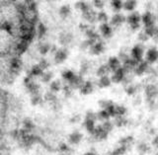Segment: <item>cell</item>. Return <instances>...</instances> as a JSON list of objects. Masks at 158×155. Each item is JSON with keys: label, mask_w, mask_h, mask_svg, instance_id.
<instances>
[{"label": "cell", "mask_w": 158, "mask_h": 155, "mask_svg": "<svg viewBox=\"0 0 158 155\" xmlns=\"http://www.w3.org/2000/svg\"><path fill=\"white\" fill-rule=\"evenodd\" d=\"M66 57V53L65 52H63V51H59L57 53H56V61L57 62H61L62 61H64Z\"/></svg>", "instance_id": "6"}, {"label": "cell", "mask_w": 158, "mask_h": 155, "mask_svg": "<svg viewBox=\"0 0 158 155\" xmlns=\"http://www.w3.org/2000/svg\"><path fill=\"white\" fill-rule=\"evenodd\" d=\"M101 29H102L103 34L105 35V36H108L109 34H111V29H110V27H108V25H103Z\"/></svg>", "instance_id": "10"}, {"label": "cell", "mask_w": 158, "mask_h": 155, "mask_svg": "<svg viewBox=\"0 0 158 155\" xmlns=\"http://www.w3.org/2000/svg\"><path fill=\"white\" fill-rule=\"evenodd\" d=\"M135 6V1H127L125 3V8L127 10H132Z\"/></svg>", "instance_id": "8"}, {"label": "cell", "mask_w": 158, "mask_h": 155, "mask_svg": "<svg viewBox=\"0 0 158 155\" xmlns=\"http://www.w3.org/2000/svg\"><path fill=\"white\" fill-rule=\"evenodd\" d=\"M142 56V49L139 47H135L132 51V57H135V61H139Z\"/></svg>", "instance_id": "3"}, {"label": "cell", "mask_w": 158, "mask_h": 155, "mask_svg": "<svg viewBox=\"0 0 158 155\" xmlns=\"http://www.w3.org/2000/svg\"><path fill=\"white\" fill-rule=\"evenodd\" d=\"M123 69L118 68V70L116 71V74L114 75L113 79H114V81L118 82V81H121V80L123 79Z\"/></svg>", "instance_id": "5"}, {"label": "cell", "mask_w": 158, "mask_h": 155, "mask_svg": "<svg viewBox=\"0 0 158 155\" xmlns=\"http://www.w3.org/2000/svg\"><path fill=\"white\" fill-rule=\"evenodd\" d=\"M101 84L103 85V86H107V85L110 84V80H109L108 77L104 76V77L102 78V80H101Z\"/></svg>", "instance_id": "11"}, {"label": "cell", "mask_w": 158, "mask_h": 155, "mask_svg": "<svg viewBox=\"0 0 158 155\" xmlns=\"http://www.w3.org/2000/svg\"><path fill=\"white\" fill-rule=\"evenodd\" d=\"M100 17H101V18H100L101 20H106V15H105V14H101V16H100Z\"/></svg>", "instance_id": "13"}, {"label": "cell", "mask_w": 158, "mask_h": 155, "mask_svg": "<svg viewBox=\"0 0 158 155\" xmlns=\"http://www.w3.org/2000/svg\"><path fill=\"white\" fill-rule=\"evenodd\" d=\"M157 57H158V52L155 48H152L147 52V61L149 62H154L157 59Z\"/></svg>", "instance_id": "2"}, {"label": "cell", "mask_w": 158, "mask_h": 155, "mask_svg": "<svg viewBox=\"0 0 158 155\" xmlns=\"http://www.w3.org/2000/svg\"><path fill=\"white\" fill-rule=\"evenodd\" d=\"M118 61L117 58H112L111 61H110V63H109V65H110V67L112 68V69H114V70H118Z\"/></svg>", "instance_id": "7"}, {"label": "cell", "mask_w": 158, "mask_h": 155, "mask_svg": "<svg viewBox=\"0 0 158 155\" xmlns=\"http://www.w3.org/2000/svg\"><path fill=\"white\" fill-rule=\"evenodd\" d=\"M143 22H144V24L146 25V28L152 26L153 20H152V16L150 13H146L144 16H143Z\"/></svg>", "instance_id": "4"}, {"label": "cell", "mask_w": 158, "mask_h": 155, "mask_svg": "<svg viewBox=\"0 0 158 155\" xmlns=\"http://www.w3.org/2000/svg\"><path fill=\"white\" fill-rule=\"evenodd\" d=\"M113 5L115 6V8L118 10V9H120L122 7V2L121 1H114L113 2Z\"/></svg>", "instance_id": "12"}, {"label": "cell", "mask_w": 158, "mask_h": 155, "mask_svg": "<svg viewBox=\"0 0 158 155\" xmlns=\"http://www.w3.org/2000/svg\"><path fill=\"white\" fill-rule=\"evenodd\" d=\"M139 16L137 14H132L128 17V22L131 23V25L132 26V28H137L138 27V22H139Z\"/></svg>", "instance_id": "1"}, {"label": "cell", "mask_w": 158, "mask_h": 155, "mask_svg": "<svg viewBox=\"0 0 158 155\" xmlns=\"http://www.w3.org/2000/svg\"><path fill=\"white\" fill-rule=\"evenodd\" d=\"M123 21V17L122 15H117L113 18V24H121Z\"/></svg>", "instance_id": "9"}]
</instances>
